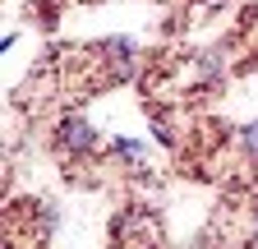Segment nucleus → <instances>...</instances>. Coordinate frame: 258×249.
Returning <instances> with one entry per match:
<instances>
[{
    "mask_svg": "<svg viewBox=\"0 0 258 249\" xmlns=\"http://www.w3.org/2000/svg\"><path fill=\"white\" fill-rule=\"evenodd\" d=\"M111 148H115V157H124V162H134L139 152H143V143H139V139H115Z\"/></svg>",
    "mask_w": 258,
    "mask_h": 249,
    "instance_id": "3",
    "label": "nucleus"
},
{
    "mask_svg": "<svg viewBox=\"0 0 258 249\" xmlns=\"http://www.w3.org/2000/svg\"><path fill=\"white\" fill-rule=\"evenodd\" d=\"M199 5H208V10H221V5H226V0H199Z\"/></svg>",
    "mask_w": 258,
    "mask_h": 249,
    "instance_id": "4",
    "label": "nucleus"
},
{
    "mask_svg": "<svg viewBox=\"0 0 258 249\" xmlns=\"http://www.w3.org/2000/svg\"><path fill=\"white\" fill-rule=\"evenodd\" d=\"M235 143H240L244 157H253V162H258V125H244V130L235 134Z\"/></svg>",
    "mask_w": 258,
    "mask_h": 249,
    "instance_id": "2",
    "label": "nucleus"
},
{
    "mask_svg": "<svg viewBox=\"0 0 258 249\" xmlns=\"http://www.w3.org/2000/svg\"><path fill=\"white\" fill-rule=\"evenodd\" d=\"M55 148H64V152H92L97 148V130L83 120V115H64L60 125H55Z\"/></svg>",
    "mask_w": 258,
    "mask_h": 249,
    "instance_id": "1",
    "label": "nucleus"
}]
</instances>
